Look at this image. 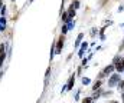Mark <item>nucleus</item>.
I'll return each mask as SVG.
<instances>
[{
  "instance_id": "obj_1",
  "label": "nucleus",
  "mask_w": 124,
  "mask_h": 103,
  "mask_svg": "<svg viewBox=\"0 0 124 103\" xmlns=\"http://www.w3.org/2000/svg\"><path fill=\"white\" fill-rule=\"evenodd\" d=\"M114 67H116L117 72H123L124 70V59L123 57H117L114 60Z\"/></svg>"
},
{
  "instance_id": "obj_2",
  "label": "nucleus",
  "mask_w": 124,
  "mask_h": 103,
  "mask_svg": "<svg viewBox=\"0 0 124 103\" xmlns=\"http://www.w3.org/2000/svg\"><path fill=\"white\" fill-rule=\"evenodd\" d=\"M120 79V76L118 74H114V76H111V79H110V86H114L116 83H117V80Z\"/></svg>"
},
{
  "instance_id": "obj_6",
  "label": "nucleus",
  "mask_w": 124,
  "mask_h": 103,
  "mask_svg": "<svg viewBox=\"0 0 124 103\" xmlns=\"http://www.w3.org/2000/svg\"><path fill=\"white\" fill-rule=\"evenodd\" d=\"M101 83H102V82H101V80H98V82L94 85V90H97V87H100V86H101Z\"/></svg>"
},
{
  "instance_id": "obj_8",
  "label": "nucleus",
  "mask_w": 124,
  "mask_h": 103,
  "mask_svg": "<svg viewBox=\"0 0 124 103\" xmlns=\"http://www.w3.org/2000/svg\"><path fill=\"white\" fill-rule=\"evenodd\" d=\"M107 103H118V102H114V100H111V102H107Z\"/></svg>"
},
{
  "instance_id": "obj_7",
  "label": "nucleus",
  "mask_w": 124,
  "mask_h": 103,
  "mask_svg": "<svg viewBox=\"0 0 124 103\" xmlns=\"http://www.w3.org/2000/svg\"><path fill=\"white\" fill-rule=\"evenodd\" d=\"M82 83H84V85H88V83H90V79H88V77H84V79H82Z\"/></svg>"
},
{
  "instance_id": "obj_5",
  "label": "nucleus",
  "mask_w": 124,
  "mask_h": 103,
  "mask_svg": "<svg viewBox=\"0 0 124 103\" xmlns=\"http://www.w3.org/2000/svg\"><path fill=\"white\" fill-rule=\"evenodd\" d=\"M118 89H120L121 92H124V80H120V83H118Z\"/></svg>"
},
{
  "instance_id": "obj_9",
  "label": "nucleus",
  "mask_w": 124,
  "mask_h": 103,
  "mask_svg": "<svg viewBox=\"0 0 124 103\" xmlns=\"http://www.w3.org/2000/svg\"><path fill=\"white\" fill-rule=\"evenodd\" d=\"M121 97H123V102H124V93H123V96H121Z\"/></svg>"
},
{
  "instance_id": "obj_4",
  "label": "nucleus",
  "mask_w": 124,
  "mask_h": 103,
  "mask_svg": "<svg viewBox=\"0 0 124 103\" xmlns=\"http://www.w3.org/2000/svg\"><path fill=\"white\" fill-rule=\"evenodd\" d=\"M74 82H75V77H74V76H71V79H69V85H68V89H72Z\"/></svg>"
},
{
  "instance_id": "obj_10",
  "label": "nucleus",
  "mask_w": 124,
  "mask_h": 103,
  "mask_svg": "<svg viewBox=\"0 0 124 103\" xmlns=\"http://www.w3.org/2000/svg\"><path fill=\"white\" fill-rule=\"evenodd\" d=\"M0 6H1V0H0Z\"/></svg>"
},
{
  "instance_id": "obj_3",
  "label": "nucleus",
  "mask_w": 124,
  "mask_h": 103,
  "mask_svg": "<svg viewBox=\"0 0 124 103\" xmlns=\"http://www.w3.org/2000/svg\"><path fill=\"white\" fill-rule=\"evenodd\" d=\"M62 44H63V37H61V39H59V43H58V49H56V52H58V53L61 52V49H62Z\"/></svg>"
}]
</instances>
